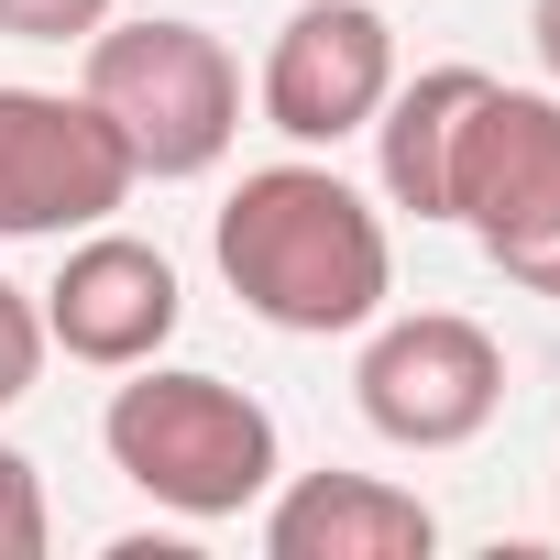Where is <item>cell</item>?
Masks as SVG:
<instances>
[{
    "instance_id": "6da1fadb",
    "label": "cell",
    "mask_w": 560,
    "mask_h": 560,
    "mask_svg": "<svg viewBox=\"0 0 560 560\" xmlns=\"http://www.w3.org/2000/svg\"><path fill=\"white\" fill-rule=\"evenodd\" d=\"M209 253H220V287L287 341H341L363 319H385L396 298V231L385 209L319 165V154H287V165H253L220 220H209Z\"/></svg>"
},
{
    "instance_id": "7a4b0ae2",
    "label": "cell",
    "mask_w": 560,
    "mask_h": 560,
    "mask_svg": "<svg viewBox=\"0 0 560 560\" xmlns=\"http://www.w3.org/2000/svg\"><path fill=\"white\" fill-rule=\"evenodd\" d=\"M100 451L132 494H154L165 516H242L275 494V472H287V440H275V407L242 396L231 374H198V363H132L100 407Z\"/></svg>"
},
{
    "instance_id": "3957f363",
    "label": "cell",
    "mask_w": 560,
    "mask_h": 560,
    "mask_svg": "<svg viewBox=\"0 0 560 560\" xmlns=\"http://www.w3.org/2000/svg\"><path fill=\"white\" fill-rule=\"evenodd\" d=\"M78 89L100 100V121L132 143V165L154 187H187L209 176L231 143H242V67L209 23H100L78 45Z\"/></svg>"
},
{
    "instance_id": "277c9868",
    "label": "cell",
    "mask_w": 560,
    "mask_h": 560,
    "mask_svg": "<svg viewBox=\"0 0 560 560\" xmlns=\"http://www.w3.org/2000/svg\"><path fill=\"white\" fill-rule=\"evenodd\" d=\"M451 220L483 242L505 287L560 298V89L483 78L462 154H451Z\"/></svg>"
},
{
    "instance_id": "5b68a950",
    "label": "cell",
    "mask_w": 560,
    "mask_h": 560,
    "mask_svg": "<svg viewBox=\"0 0 560 560\" xmlns=\"http://www.w3.org/2000/svg\"><path fill=\"white\" fill-rule=\"evenodd\" d=\"M352 407L374 440L396 451H462L494 429L505 407V341L462 308H407V319H363V363H352Z\"/></svg>"
},
{
    "instance_id": "8992f818",
    "label": "cell",
    "mask_w": 560,
    "mask_h": 560,
    "mask_svg": "<svg viewBox=\"0 0 560 560\" xmlns=\"http://www.w3.org/2000/svg\"><path fill=\"white\" fill-rule=\"evenodd\" d=\"M143 187L89 89H0V242H78Z\"/></svg>"
},
{
    "instance_id": "52a82bcc",
    "label": "cell",
    "mask_w": 560,
    "mask_h": 560,
    "mask_svg": "<svg viewBox=\"0 0 560 560\" xmlns=\"http://www.w3.org/2000/svg\"><path fill=\"white\" fill-rule=\"evenodd\" d=\"M396 89V23L374 0H298L264 45V78H253V110L287 132L298 154H330L352 132H374Z\"/></svg>"
},
{
    "instance_id": "ba28073f",
    "label": "cell",
    "mask_w": 560,
    "mask_h": 560,
    "mask_svg": "<svg viewBox=\"0 0 560 560\" xmlns=\"http://www.w3.org/2000/svg\"><path fill=\"white\" fill-rule=\"evenodd\" d=\"M45 308V341L67 352V363H89V374H132V363H154L165 341H176V319H187V287H176V264L143 242V231H78L67 242V264H56V287L34 298Z\"/></svg>"
},
{
    "instance_id": "9c48e42d",
    "label": "cell",
    "mask_w": 560,
    "mask_h": 560,
    "mask_svg": "<svg viewBox=\"0 0 560 560\" xmlns=\"http://www.w3.org/2000/svg\"><path fill=\"white\" fill-rule=\"evenodd\" d=\"M264 549L275 560H429L440 516H429V494H407L385 472H298L264 494Z\"/></svg>"
},
{
    "instance_id": "30bf717a",
    "label": "cell",
    "mask_w": 560,
    "mask_h": 560,
    "mask_svg": "<svg viewBox=\"0 0 560 560\" xmlns=\"http://www.w3.org/2000/svg\"><path fill=\"white\" fill-rule=\"evenodd\" d=\"M472 100H483V67H418V78L385 89V110H374V176H385L396 209L451 220V154H462Z\"/></svg>"
},
{
    "instance_id": "8fae6325",
    "label": "cell",
    "mask_w": 560,
    "mask_h": 560,
    "mask_svg": "<svg viewBox=\"0 0 560 560\" xmlns=\"http://www.w3.org/2000/svg\"><path fill=\"white\" fill-rule=\"evenodd\" d=\"M45 308H34V287H12V275H0V418H12L23 396H34V374H45Z\"/></svg>"
},
{
    "instance_id": "7c38bea8",
    "label": "cell",
    "mask_w": 560,
    "mask_h": 560,
    "mask_svg": "<svg viewBox=\"0 0 560 560\" xmlns=\"http://www.w3.org/2000/svg\"><path fill=\"white\" fill-rule=\"evenodd\" d=\"M45 538H56V516H45V472L0 440V560H45Z\"/></svg>"
},
{
    "instance_id": "4fadbf2b",
    "label": "cell",
    "mask_w": 560,
    "mask_h": 560,
    "mask_svg": "<svg viewBox=\"0 0 560 560\" xmlns=\"http://www.w3.org/2000/svg\"><path fill=\"white\" fill-rule=\"evenodd\" d=\"M110 0H0V45H89Z\"/></svg>"
},
{
    "instance_id": "5bb4252c",
    "label": "cell",
    "mask_w": 560,
    "mask_h": 560,
    "mask_svg": "<svg viewBox=\"0 0 560 560\" xmlns=\"http://www.w3.org/2000/svg\"><path fill=\"white\" fill-rule=\"evenodd\" d=\"M527 45H538V67H549V89H560V0H527Z\"/></svg>"
}]
</instances>
